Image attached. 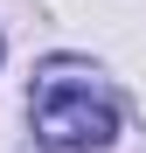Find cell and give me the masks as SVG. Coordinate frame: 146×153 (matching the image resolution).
Wrapping results in <instances>:
<instances>
[{"instance_id": "obj_1", "label": "cell", "mask_w": 146, "mask_h": 153, "mask_svg": "<svg viewBox=\"0 0 146 153\" xmlns=\"http://www.w3.org/2000/svg\"><path fill=\"white\" fill-rule=\"evenodd\" d=\"M28 118H35V139L49 153H97V146H111V132H118V97H111V84L90 63L56 56V63H42V76H35Z\"/></svg>"}]
</instances>
